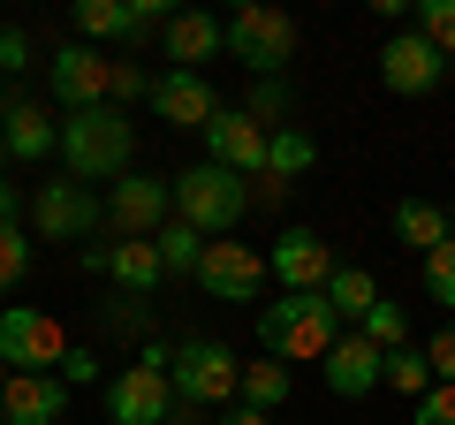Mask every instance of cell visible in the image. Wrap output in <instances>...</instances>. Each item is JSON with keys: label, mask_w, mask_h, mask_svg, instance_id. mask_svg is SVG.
I'll return each instance as SVG.
<instances>
[{"label": "cell", "mask_w": 455, "mask_h": 425, "mask_svg": "<svg viewBox=\"0 0 455 425\" xmlns=\"http://www.w3.org/2000/svg\"><path fill=\"white\" fill-rule=\"evenodd\" d=\"M61 160L76 182H122L137 167V115H122V107L68 115L61 122Z\"/></svg>", "instance_id": "6da1fadb"}, {"label": "cell", "mask_w": 455, "mask_h": 425, "mask_svg": "<svg viewBox=\"0 0 455 425\" xmlns=\"http://www.w3.org/2000/svg\"><path fill=\"white\" fill-rule=\"evenodd\" d=\"M334 342H341V319L326 304V289L319 296H281V304L259 311V349L281 365H319Z\"/></svg>", "instance_id": "7a4b0ae2"}, {"label": "cell", "mask_w": 455, "mask_h": 425, "mask_svg": "<svg viewBox=\"0 0 455 425\" xmlns=\"http://www.w3.org/2000/svg\"><path fill=\"white\" fill-rule=\"evenodd\" d=\"M175 403L190 410H228L243 403V357L228 342H212V334H190V342H175Z\"/></svg>", "instance_id": "3957f363"}, {"label": "cell", "mask_w": 455, "mask_h": 425, "mask_svg": "<svg viewBox=\"0 0 455 425\" xmlns=\"http://www.w3.org/2000/svg\"><path fill=\"white\" fill-rule=\"evenodd\" d=\"M243 212H251V182L243 175H228V167L197 160L175 175V221H190L197 236H228V229H243Z\"/></svg>", "instance_id": "277c9868"}, {"label": "cell", "mask_w": 455, "mask_h": 425, "mask_svg": "<svg viewBox=\"0 0 455 425\" xmlns=\"http://www.w3.org/2000/svg\"><path fill=\"white\" fill-rule=\"evenodd\" d=\"M167 365H175V349H160V342L137 365H122V373L107 380V418L114 425H167L175 418V373H167Z\"/></svg>", "instance_id": "5b68a950"}, {"label": "cell", "mask_w": 455, "mask_h": 425, "mask_svg": "<svg viewBox=\"0 0 455 425\" xmlns=\"http://www.w3.org/2000/svg\"><path fill=\"white\" fill-rule=\"evenodd\" d=\"M0 365L8 373H61L68 365V327L38 304H8L0 311Z\"/></svg>", "instance_id": "8992f818"}, {"label": "cell", "mask_w": 455, "mask_h": 425, "mask_svg": "<svg viewBox=\"0 0 455 425\" xmlns=\"http://www.w3.org/2000/svg\"><path fill=\"white\" fill-rule=\"evenodd\" d=\"M228 53L251 68V76H281V68L296 61V16L289 8H235L228 16Z\"/></svg>", "instance_id": "52a82bcc"}, {"label": "cell", "mask_w": 455, "mask_h": 425, "mask_svg": "<svg viewBox=\"0 0 455 425\" xmlns=\"http://www.w3.org/2000/svg\"><path fill=\"white\" fill-rule=\"evenodd\" d=\"M46 92H53L61 115H92V107H107V92H114V53H107V46H84V38L53 46Z\"/></svg>", "instance_id": "ba28073f"}, {"label": "cell", "mask_w": 455, "mask_h": 425, "mask_svg": "<svg viewBox=\"0 0 455 425\" xmlns=\"http://www.w3.org/2000/svg\"><path fill=\"white\" fill-rule=\"evenodd\" d=\"M107 221L114 236H130V244H152V236L175 221V175H145V167H130V175L107 190Z\"/></svg>", "instance_id": "9c48e42d"}, {"label": "cell", "mask_w": 455, "mask_h": 425, "mask_svg": "<svg viewBox=\"0 0 455 425\" xmlns=\"http://www.w3.org/2000/svg\"><path fill=\"white\" fill-rule=\"evenodd\" d=\"M99 221H107V205L92 197V182H76V175L38 182V197H31V229L46 236V244H84Z\"/></svg>", "instance_id": "30bf717a"}, {"label": "cell", "mask_w": 455, "mask_h": 425, "mask_svg": "<svg viewBox=\"0 0 455 425\" xmlns=\"http://www.w3.org/2000/svg\"><path fill=\"white\" fill-rule=\"evenodd\" d=\"M448 53L433 46L425 31H395L387 46H379V84H387L395 99H425V92H440V76H448Z\"/></svg>", "instance_id": "8fae6325"}, {"label": "cell", "mask_w": 455, "mask_h": 425, "mask_svg": "<svg viewBox=\"0 0 455 425\" xmlns=\"http://www.w3.org/2000/svg\"><path fill=\"white\" fill-rule=\"evenodd\" d=\"M266 274L274 266L259 259V244H205V259H197V289L212 304H259Z\"/></svg>", "instance_id": "7c38bea8"}, {"label": "cell", "mask_w": 455, "mask_h": 425, "mask_svg": "<svg viewBox=\"0 0 455 425\" xmlns=\"http://www.w3.org/2000/svg\"><path fill=\"white\" fill-rule=\"evenodd\" d=\"M266 266H274V281H289V296H319L326 281L341 274L334 244H326L319 229H281V244L266 251Z\"/></svg>", "instance_id": "4fadbf2b"}, {"label": "cell", "mask_w": 455, "mask_h": 425, "mask_svg": "<svg viewBox=\"0 0 455 425\" xmlns=\"http://www.w3.org/2000/svg\"><path fill=\"white\" fill-rule=\"evenodd\" d=\"M266 152H274V130H259L243 107H220V115H212V130H205V160H212V167L259 182V175H266Z\"/></svg>", "instance_id": "5bb4252c"}, {"label": "cell", "mask_w": 455, "mask_h": 425, "mask_svg": "<svg viewBox=\"0 0 455 425\" xmlns=\"http://www.w3.org/2000/svg\"><path fill=\"white\" fill-rule=\"evenodd\" d=\"M175 8L160 0H76V38L84 46H107V38H145V31H167Z\"/></svg>", "instance_id": "9a60e30c"}, {"label": "cell", "mask_w": 455, "mask_h": 425, "mask_svg": "<svg viewBox=\"0 0 455 425\" xmlns=\"http://www.w3.org/2000/svg\"><path fill=\"white\" fill-rule=\"evenodd\" d=\"M319 380L341 395V403H364L372 388H387V349L364 342V334H341V342L319 357Z\"/></svg>", "instance_id": "2e32d148"}, {"label": "cell", "mask_w": 455, "mask_h": 425, "mask_svg": "<svg viewBox=\"0 0 455 425\" xmlns=\"http://www.w3.org/2000/svg\"><path fill=\"white\" fill-rule=\"evenodd\" d=\"M84 266H92V274H107L122 296H152V289L167 281L160 244H130V236H114V244H92V251H84Z\"/></svg>", "instance_id": "e0dca14e"}, {"label": "cell", "mask_w": 455, "mask_h": 425, "mask_svg": "<svg viewBox=\"0 0 455 425\" xmlns=\"http://www.w3.org/2000/svg\"><path fill=\"white\" fill-rule=\"evenodd\" d=\"M152 115L175 122V130H212V115H220V92H212L205 76H190V68H160V84H152Z\"/></svg>", "instance_id": "ac0fdd59"}, {"label": "cell", "mask_w": 455, "mask_h": 425, "mask_svg": "<svg viewBox=\"0 0 455 425\" xmlns=\"http://www.w3.org/2000/svg\"><path fill=\"white\" fill-rule=\"evenodd\" d=\"M0 152H16V160H53L61 152V122L38 107V99H0Z\"/></svg>", "instance_id": "d6986e66"}, {"label": "cell", "mask_w": 455, "mask_h": 425, "mask_svg": "<svg viewBox=\"0 0 455 425\" xmlns=\"http://www.w3.org/2000/svg\"><path fill=\"white\" fill-rule=\"evenodd\" d=\"M160 46H167V61H175V68L205 76V61L228 46V23H220V16H205V8H175V23L160 31Z\"/></svg>", "instance_id": "ffe728a7"}, {"label": "cell", "mask_w": 455, "mask_h": 425, "mask_svg": "<svg viewBox=\"0 0 455 425\" xmlns=\"http://www.w3.org/2000/svg\"><path fill=\"white\" fill-rule=\"evenodd\" d=\"M68 410V380L61 373H16L8 395H0V418L8 425H53Z\"/></svg>", "instance_id": "44dd1931"}, {"label": "cell", "mask_w": 455, "mask_h": 425, "mask_svg": "<svg viewBox=\"0 0 455 425\" xmlns=\"http://www.w3.org/2000/svg\"><path fill=\"white\" fill-rule=\"evenodd\" d=\"M311 160H319V152H311L304 130H274V152H266V175H259V205H281L289 182L311 175Z\"/></svg>", "instance_id": "7402d4cb"}, {"label": "cell", "mask_w": 455, "mask_h": 425, "mask_svg": "<svg viewBox=\"0 0 455 425\" xmlns=\"http://www.w3.org/2000/svg\"><path fill=\"white\" fill-rule=\"evenodd\" d=\"M395 236H403L418 259H433L440 244H455V236H448V212H440L433 197H403V205H395Z\"/></svg>", "instance_id": "603a6c76"}, {"label": "cell", "mask_w": 455, "mask_h": 425, "mask_svg": "<svg viewBox=\"0 0 455 425\" xmlns=\"http://www.w3.org/2000/svg\"><path fill=\"white\" fill-rule=\"evenodd\" d=\"M326 304H334V319H372V304H379V281L364 274V266H341L334 281H326Z\"/></svg>", "instance_id": "cb8c5ba5"}, {"label": "cell", "mask_w": 455, "mask_h": 425, "mask_svg": "<svg viewBox=\"0 0 455 425\" xmlns=\"http://www.w3.org/2000/svg\"><path fill=\"white\" fill-rule=\"evenodd\" d=\"M289 365L281 357H259V365H243V410H266V418H274L281 403H289Z\"/></svg>", "instance_id": "d4e9b609"}, {"label": "cell", "mask_w": 455, "mask_h": 425, "mask_svg": "<svg viewBox=\"0 0 455 425\" xmlns=\"http://www.w3.org/2000/svg\"><path fill=\"white\" fill-rule=\"evenodd\" d=\"M152 244H160V266H167V274L197 281V259H205V236H197L190 221H167V229L152 236Z\"/></svg>", "instance_id": "484cf974"}, {"label": "cell", "mask_w": 455, "mask_h": 425, "mask_svg": "<svg viewBox=\"0 0 455 425\" xmlns=\"http://www.w3.org/2000/svg\"><path fill=\"white\" fill-rule=\"evenodd\" d=\"M387 388H395V395H410V403H425V395H433V365H425V342L387 349Z\"/></svg>", "instance_id": "4316f807"}, {"label": "cell", "mask_w": 455, "mask_h": 425, "mask_svg": "<svg viewBox=\"0 0 455 425\" xmlns=\"http://www.w3.org/2000/svg\"><path fill=\"white\" fill-rule=\"evenodd\" d=\"M289 107H296L289 84H281V76H259V84H251V107H243V115L259 122V130H281V122H289Z\"/></svg>", "instance_id": "83f0119b"}, {"label": "cell", "mask_w": 455, "mask_h": 425, "mask_svg": "<svg viewBox=\"0 0 455 425\" xmlns=\"http://www.w3.org/2000/svg\"><path fill=\"white\" fill-rule=\"evenodd\" d=\"M23 274H31V244H23V229L8 221V229H0V311H8V296H16Z\"/></svg>", "instance_id": "f1b7e54d"}, {"label": "cell", "mask_w": 455, "mask_h": 425, "mask_svg": "<svg viewBox=\"0 0 455 425\" xmlns=\"http://www.w3.org/2000/svg\"><path fill=\"white\" fill-rule=\"evenodd\" d=\"M357 334H364V342H379V349H403V342H410V311L379 296V304H372V319H364Z\"/></svg>", "instance_id": "f546056e"}, {"label": "cell", "mask_w": 455, "mask_h": 425, "mask_svg": "<svg viewBox=\"0 0 455 425\" xmlns=\"http://www.w3.org/2000/svg\"><path fill=\"white\" fill-rule=\"evenodd\" d=\"M152 84H160L152 68H137V61H114V92H107V107H122V115H130L137 99L152 107Z\"/></svg>", "instance_id": "4dcf8cb0"}, {"label": "cell", "mask_w": 455, "mask_h": 425, "mask_svg": "<svg viewBox=\"0 0 455 425\" xmlns=\"http://www.w3.org/2000/svg\"><path fill=\"white\" fill-rule=\"evenodd\" d=\"M425 296H433V304L455 319V244H440L433 259H425Z\"/></svg>", "instance_id": "1f68e13d"}, {"label": "cell", "mask_w": 455, "mask_h": 425, "mask_svg": "<svg viewBox=\"0 0 455 425\" xmlns=\"http://www.w3.org/2000/svg\"><path fill=\"white\" fill-rule=\"evenodd\" d=\"M418 31L455 61V0H418Z\"/></svg>", "instance_id": "d6a6232c"}, {"label": "cell", "mask_w": 455, "mask_h": 425, "mask_svg": "<svg viewBox=\"0 0 455 425\" xmlns=\"http://www.w3.org/2000/svg\"><path fill=\"white\" fill-rule=\"evenodd\" d=\"M425 365H433L440 388H455V319H440V327L425 334Z\"/></svg>", "instance_id": "836d02e7"}, {"label": "cell", "mask_w": 455, "mask_h": 425, "mask_svg": "<svg viewBox=\"0 0 455 425\" xmlns=\"http://www.w3.org/2000/svg\"><path fill=\"white\" fill-rule=\"evenodd\" d=\"M23 68H31V38L16 23H0V76H23Z\"/></svg>", "instance_id": "e575fe53"}, {"label": "cell", "mask_w": 455, "mask_h": 425, "mask_svg": "<svg viewBox=\"0 0 455 425\" xmlns=\"http://www.w3.org/2000/svg\"><path fill=\"white\" fill-rule=\"evenodd\" d=\"M410 425H455V388H440V380H433V395L410 410Z\"/></svg>", "instance_id": "d590c367"}, {"label": "cell", "mask_w": 455, "mask_h": 425, "mask_svg": "<svg viewBox=\"0 0 455 425\" xmlns=\"http://www.w3.org/2000/svg\"><path fill=\"white\" fill-rule=\"evenodd\" d=\"M61 380H68V388H84V380H99V357H92V349H68Z\"/></svg>", "instance_id": "8d00e7d4"}, {"label": "cell", "mask_w": 455, "mask_h": 425, "mask_svg": "<svg viewBox=\"0 0 455 425\" xmlns=\"http://www.w3.org/2000/svg\"><path fill=\"white\" fill-rule=\"evenodd\" d=\"M212 425H274V418H266V410H243V403H235V410H220Z\"/></svg>", "instance_id": "74e56055"}, {"label": "cell", "mask_w": 455, "mask_h": 425, "mask_svg": "<svg viewBox=\"0 0 455 425\" xmlns=\"http://www.w3.org/2000/svg\"><path fill=\"white\" fill-rule=\"evenodd\" d=\"M8 221H16V182L0 175V229H8Z\"/></svg>", "instance_id": "f35d334b"}, {"label": "cell", "mask_w": 455, "mask_h": 425, "mask_svg": "<svg viewBox=\"0 0 455 425\" xmlns=\"http://www.w3.org/2000/svg\"><path fill=\"white\" fill-rule=\"evenodd\" d=\"M8 380H16V373H8V365H0V395H8Z\"/></svg>", "instance_id": "ab89813d"}, {"label": "cell", "mask_w": 455, "mask_h": 425, "mask_svg": "<svg viewBox=\"0 0 455 425\" xmlns=\"http://www.w3.org/2000/svg\"><path fill=\"white\" fill-rule=\"evenodd\" d=\"M448 236H455V205H448Z\"/></svg>", "instance_id": "60d3db41"}, {"label": "cell", "mask_w": 455, "mask_h": 425, "mask_svg": "<svg viewBox=\"0 0 455 425\" xmlns=\"http://www.w3.org/2000/svg\"><path fill=\"white\" fill-rule=\"evenodd\" d=\"M0 425H8V418H0Z\"/></svg>", "instance_id": "b9f144b4"}]
</instances>
